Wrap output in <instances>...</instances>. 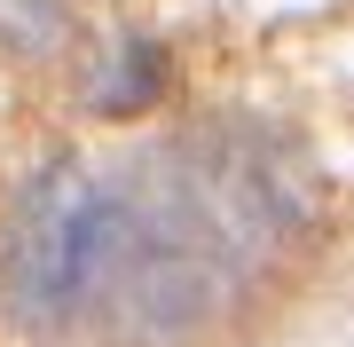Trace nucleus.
Masks as SVG:
<instances>
[{"label":"nucleus","instance_id":"1","mask_svg":"<svg viewBox=\"0 0 354 347\" xmlns=\"http://www.w3.org/2000/svg\"><path fill=\"white\" fill-rule=\"evenodd\" d=\"M118 260V174L48 166L8 229V308L24 323H64L102 300Z\"/></svg>","mask_w":354,"mask_h":347}]
</instances>
